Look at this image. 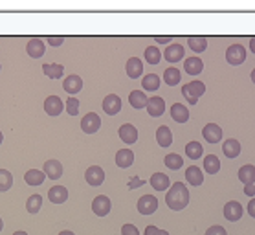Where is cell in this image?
Wrapping results in <instances>:
<instances>
[{"mask_svg":"<svg viewBox=\"0 0 255 235\" xmlns=\"http://www.w3.org/2000/svg\"><path fill=\"white\" fill-rule=\"evenodd\" d=\"M165 204L169 206L173 211H180L184 208H188L189 204V189L186 184L176 182L169 187V191L165 195Z\"/></svg>","mask_w":255,"mask_h":235,"instance_id":"cell-1","label":"cell"},{"mask_svg":"<svg viewBox=\"0 0 255 235\" xmlns=\"http://www.w3.org/2000/svg\"><path fill=\"white\" fill-rule=\"evenodd\" d=\"M206 92V84L202 81H191V83L184 84L182 86V96L189 101V105H196L198 97Z\"/></svg>","mask_w":255,"mask_h":235,"instance_id":"cell-2","label":"cell"},{"mask_svg":"<svg viewBox=\"0 0 255 235\" xmlns=\"http://www.w3.org/2000/svg\"><path fill=\"white\" fill-rule=\"evenodd\" d=\"M226 61L230 65H233V67L243 65L244 61H246V48H244L243 44H231V46H228V50H226Z\"/></svg>","mask_w":255,"mask_h":235,"instance_id":"cell-3","label":"cell"},{"mask_svg":"<svg viewBox=\"0 0 255 235\" xmlns=\"http://www.w3.org/2000/svg\"><path fill=\"white\" fill-rule=\"evenodd\" d=\"M136 208H138L141 215H152L154 211L158 210V199L154 195H143V197H140Z\"/></svg>","mask_w":255,"mask_h":235,"instance_id":"cell-4","label":"cell"},{"mask_svg":"<svg viewBox=\"0 0 255 235\" xmlns=\"http://www.w3.org/2000/svg\"><path fill=\"white\" fill-rule=\"evenodd\" d=\"M112 210V202H110L109 197L105 195H97L96 199L92 200V211L96 213L97 217H107Z\"/></svg>","mask_w":255,"mask_h":235,"instance_id":"cell-5","label":"cell"},{"mask_svg":"<svg viewBox=\"0 0 255 235\" xmlns=\"http://www.w3.org/2000/svg\"><path fill=\"white\" fill-rule=\"evenodd\" d=\"M99 127H101V120H99V116L96 112H88L81 120V129H83L85 134H96L99 131Z\"/></svg>","mask_w":255,"mask_h":235,"instance_id":"cell-6","label":"cell"},{"mask_svg":"<svg viewBox=\"0 0 255 235\" xmlns=\"http://www.w3.org/2000/svg\"><path fill=\"white\" fill-rule=\"evenodd\" d=\"M85 180L90 184V186L97 187L101 186L105 182V171L103 167H99V165H90V167L85 171Z\"/></svg>","mask_w":255,"mask_h":235,"instance_id":"cell-7","label":"cell"},{"mask_svg":"<svg viewBox=\"0 0 255 235\" xmlns=\"http://www.w3.org/2000/svg\"><path fill=\"white\" fill-rule=\"evenodd\" d=\"M243 213H244L243 206H241V202H237V200H230V202L224 206V217L226 221H230V223L241 221Z\"/></svg>","mask_w":255,"mask_h":235,"instance_id":"cell-8","label":"cell"},{"mask_svg":"<svg viewBox=\"0 0 255 235\" xmlns=\"http://www.w3.org/2000/svg\"><path fill=\"white\" fill-rule=\"evenodd\" d=\"M63 90L68 92L70 96H75L77 92L83 90V79H81V76H77V74L68 76V78L63 81Z\"/></svg>","mask_w":255,"mask_h":235,"instance_id":"cell-9","label":"cell"},{"mask_svg":"<svg viewBox=\"0 0 255 235\" xmlns=\"http://www.w3.org/2000/svg\"><path fill=\"white\" fill-rule=\"evenodd\" d=\"M118 134H120V140L127 145L136 144V140H138V129H136L132 123H123V125L120 127Z\"/></svg>","mask_w":255,"mask_h":235,"instance_id":"cell-10","label":"cell"},{"mask_svg":"<svg viewBox=\"0 0 255 235\" xmlns=\"http://www.w3.org/2000/svg\"><path fill=\"white\" fill-rule=\"evenodd\" d=\"M26 52H28V55H30V57H33V59H41V57L44 55V52H46L44 41H43V39H39V37H33V39H30V41H28V44H26Z\"/></svg>","mask_w":255,"mask_h":235,"instance_id":"cell-11","label":"cell"},{"mask_svg":"<svg viewBox=\"0 0 255 235\" xmlns=\"http://www.w3.org/2000/svg\"><path fill=\"white\" fill-rule=\"evenodd\" d=\"M147 112H149V116H152V118H160V116L165 112V101L164 97L160 96H152L147 99Z\"/></svg>","mask_w":255,"mask_h":235,"instance_id":"cell-12","label":"cell"},{"mask_svg":"<svg viewBox=\"0 0 255 235\" xmlns=\"http://www.w3.org/2000/svg\"><path fill=\"white\" fill-rule=\"evenodd\" d=\"M64 109V103L59 96H48L44 99V110L48 116H59Z\"/></svg>","mask_w":255,"mask_h":235,"instance_id":"cell-13","label":"cell"},{"mask_svg":"<svg viewBox=\"0 0 255 235\" xmlns=\"http://www.w3.org/2000/svg\"><path fill=\"white\" fill-rule=\"evenodd\" d=\"M202 136L206 138L207 144H219L220 140H222V129L217 123H207L202 129Z\"/></svg>","mask_w":255,"mask_h":235,"instance_id":"cell-14","label":"cell"},{"mask_svg":"<svg viewBox=\"0 0 255 235\" xmlns=\"http://www.w3.org/2000/svg\"><path fill=\"white\" fill-rule=\"evenodd\" d=\"M43 173L50 180H57L63 176V163L59 160H48V162H44Z\"/></svg>","mask_w":255,"mask_h":235,"instance_id":"cell-15","label":"cell"},{"mask_svg":"<svg viewBox=\"0 0 255 235\" xmlns=\"http://www.w3.org/2000/svg\"><path fill=\"white\" fill-rule=\"evenodd\" d=\"M184 46L182 44H178V42H175V44H169L167 48L164 50V59L169 61V63H178V61L184 59Z\"/></svg>","mask_w":255,"mask_h":235,"instance_id":"cell-16","label":"cell"},{"mask_svg":"<svg viewBox=\"0 0 255 235\" xmlns=\"http://www.w3.org/2000/svg\"><path fill=\"white\" fill-rule=\"evenodd\" d=\"M103 110L109 116H116L120 110H122V99L116 96V94H109V96L103 99Z\"/></svg>","mask_w":255,"mask_h":235,"instance_id":"cell-17","label":"cell"},{"mask_svg":"<svg viewBox=\"0 0 255 235\" xmlns=\"http://www.w3.org/2000/svg\"><path fill=\"white\" fill-rule=\"evenodd\" d=\"M48 199L52 204H63V202H66L68 200V189L63 186H54L50 187L48 191Z\"/></svg>","mask_w":255,"mask_h":235,"instance_id":"cell-18","label":"cell"},{"mask_svg":"<svg viewBox=\"0 0 255 235\" xmlns=\"http://www.w3.org/2000/svg\"><path fill=\"white\" fill-rule=\"evenodd\" d=\"M125 70H127V76L130 79H138L140 76H143V63H141L138 57H130V59L127 61Z\"/></svg>","mask_w":255,"mask_h":235,"instance_id":"cell-19","label":"cell"},{"mask_svg":"<svg viewBox=\"0 0 255 235\" xmlns=\"http://www.w3.org/2000/svg\"><path fill=\"white\" fill-rule=\"evenodd\" d=\"M134 163V153L130 149H120L118 155H116V165L122 169L130 167Z\"/></svg>","mask_w":255,"mask_h":235,"instance_id":"cell-20","label":"cell"},{"mask_svg":"<svg viewBox=\"0 0 255 235\" xmlns=\"http://www.w3.org/2000/svg\"><path fill=\"white\" fill-rule=\"evenodd\" d=\"M149 182H151V186H152V189H154V191H165V189H169V187H171L169 176L164 175V173H154Z\"/></svg>","mask_w":255,"mask_h":235,"instance_id":"cell-21","label":"cell"},{"mask_svg":"<svg viewBox=\"0 0 255 235\" xmlns=\"http://www.w3.org/2000/svg\"><path fill=\"white\" fill-rule=\"evenodd\" d=\"M171 118L176 121V123H186L189 120V109L186 105H180V103H175L171 107Z\"/></svg>","mask_w":255,"mask_h":235,"instance_id":"cell-22","label":"cell"},{"mask_svg":"<svg viewBox=\"0 0 255 235\" xmlns=\"http://www.w3.org/2000/svg\"><path fill=\"white\" fill-rule=\"evenodd\" d=\"M184 68L189 76H198L204 70V63H202L200 57H189V59L184 61Z\"/></svg>","mask_w":255,"mask_h":235,"instance_id":"cell-23","label":"cell"},{"mask_svg":"<svg viewBox=\"0 0 255 235\" xmlns=\"http://www.w3.org/2000/svg\"><path fill=\"white\" fill-rule=\"evenodd\" d=\"M156 142H158L160 147H171L173 144V133H171V129L167 125H162L158 127V131H156Z\"/></svg>","mask_w":255,"mask_h":235,"instance_id":"cell-24","label":"cell"},{"mask_svg":"<svg viewBox=\"0 0 255 235\" xmlns=\"http://www.w3.org/2000/svg\"><path fill=\"white\" fill-rule=\"evenodd\" d=\"M222 153H224V157L228 158H237L239 155H241V144H239L235 138L226 140L224 144H222Z\"/></svg>","mask_w":255,"mask_h":235,"instance_id":"cell-25","label":"cell"},{"mask_svg":"<svg viewBox=\"0 0 255 235\" xmlns=\"http://www.w3.org/2000/svg\"><path fill=\"white\" fill-rule=\"evenodd\" d=\"M186 180H188L191 186H202V182H204L202 169L196 167V165H191V167L186 171Z\"/></svg>","mask_w":255,"mask_h":235,"instance_id":"cell-26","label":"cell"},{"mask_svg":"<svg viewBox=\"0 0 255 235\" xmlns=\"http://www.w3.org/2000/svg\"><path fill=\"white\" fill-rule=\"evenodd\" d=\"M239 180L243 182L244 186H248V184H252V182H255V165H252V163H246V165H243V167L239 169Z\"/></svg>","mask_w":255,"mask_h":235,"instance_id":"cell-27","label":"cell"},{"mask_svg":"<svg viewBox=\"0 0 255 235\" xmlns=\"http://www.w3.org/2000/svg\"><path fill=\"white\" fill-rule=\"evenodd\" d=\"M128 103H130V107L134 109H145L147 107V96L143 90H132L130 92V96H128Z\"/></svg>","mask_w":255,"mask_h":235,"instance_id":"cell-28","label":"cell"},{"mask_svg":"<svg viewBox=\"0 0 255 235\" xmlns=\"http://www.w3.org/2000/svg\"><path fill=\"white\" fill-rule=\"evenodd\" d=\"M44 173L43 171H39V169H30L28 173L24 175V180H26V184L28 186H41V184H44Z\"/></svg>","mask_w":255,"mask_h":235,"instance_id":"cell-29","label":"cell"},{"mask_svg":"<svg viewBox=\"0 0 255 235\" xmlns=\"http://www.w3.org/2000/svg\"><path fill=\"white\" fill-rule=\"evenodd\" d=\"M204 171H206L207 175H217L220 171V160L219 157H215V155H207L204 158Z\"/></svg>","mask_w":255,"mask_h":235,"instance_id":"cell-30","label":"cell"},{"mask_svg":"<svg viewBox=\"0 0 255 235\" xmlns=\"http://www.w3.org/2000/svg\"><path fill=\"white\" fill-rule=\"evenodd\" d=\"M43 72L44 76H48L50 79H61L64 68L59 63H48V65H43Z\"/></svg>","mask_w":255,"mask_h":235,"instance_id":"cell-31","label":"cell"},{"mask_svg":"<svg viewBox=\"0 0 255 235\" xmlns=\"http://www.w3.org/2000/svg\"><path fill=\"white\" fill-rule=\"evenodd\" d=\"M160 83H162V81H160V78L156 76V74H147V76H143V79H141V86L149 92L158 90Z\"/></svg>","mask_w":255,"mask_h":235,"instance_id":"cell-32","label":"cell"},{"mask_svg":"<svg viewBox=\"0 0 255 235\" xmlns=\"http://www.w3.org/2000/svg\"><path fill=\"white\" fill-rule=\"evenodd\" d=\"M180 79H182V76H180V70H178V68H175V67H169L164 72V83L169 84V86H176V84L180 83Z\"/></svg>","mask_w":255,"mask_h":235,"instance_id":"cell-33","label":"cell"},{"mask_svg":"<svg viewBox=\"0 0 255 235\" xmlns=\"http://www.w3.org/2000/svg\"><path fill=\"white\" fill-rule=\"evenodd\" d=\"M43 208V195H31L30 199L26 200V210H28V213H31V215H35V213H39V210Z\"/></svg>","mask_w":255,"mask_h":235,"instance_id":"cell-34","label":"cell"},{"mask_svg":"<svg viewBox=\"0 0 255 235\" xmlns=\"http://www.w3.org/2000/svg\"><path fill=\"white\" fill-rule=\"evenodd\" d=\"M188 44H189V48L193 50V52H196V54H202V52H206V48H207L206 37H198V35L189 37Z\"/></svg>","mask_w":255,"mask_h":235,"instance_id":"cell-35","label":"cell"},{"mask_svg":"<svg viewBox=\"0 0 255 235\" xmlns=\"http://www.w3.org/2000/svg\"><path fill=\"white\" fill-rule=\"evenodd\" d=\"M186 155H188L191 160H198V158L204 155V149H202L200 142H189L186 145Z\"/></svg>","mask_w":255,"mask_h":235,"instance_id":"cell-36","label":"cell"},{"mask_svg":"<svg viewBox=\"0 0 255 235\" xmlns=\"http://www.w3.org/2000/svg\"><path fill=\"white\" fill-rule=\"evenodd\" d=\"M13 186V175L7 169H0V193L9 191Z\"/></svg>","mask_w":255,"mask_h":235,"instance_id":"cell-37","label":"cell"},{"mask_svg":"<svg viewBox=\"0 0 255 235\" xmlns=\"http://www.w3.org/2000/svg\"><path fill=\"white\" fill-rule=\"evenodd\" d=\"M164 163L169 169L176 171V169H180L184 165V160H182V157H180V155H176V153H169V155L164 158Z\"/></svg>","mask_w":255,"mask_h":235,"instance_id":"cell-38","label":"cell"},{"mask_svg":"<svg viewBox=\"0 0 255 235\" xmlns=\"http://www.w3.org/2000/svg\"><path fill=\"white\" fill-rule=\"evenodd\" d=\"M145 61L149 65H158L162 61V52H160L158 46H149L145 50Z\"/></svg>","mask_w":255,"mask_h":235,"instance_id":"cell-39","label":"cell"},{"mask_svg":"<svg viewBox=\"0 0 255 235\" xmlns=\"http://www.w3.org/2000/svg\"><path fill=\"white\" fill-rule=\"evenodd\" d=\"M66 110H68V114H70V116H77V114H79V101H77V99H75L73 96L68 97Z\"/></svg>","mask_w":255,"mask_h":235,"instance_id":"cell-40","label":"cell"},{"mask_svg":"<svg viewBox=\"0 0 255 235\" xmlns=\"http://www.w3.org/2000/svg\"><path fill=\"white\" fill-rule=\"evenodd\" d=\"M122 235H140V232H138V228L134 224H123Z\"/></svg>","mask_w":255,"mask_h":235,"instance_id":"cell-41","label":"cell"},{"mask_svg":"<svg viewBox=\"0 0 255 235\" xmlns=\"http://www.w3.org/2000/svg\"><path fill=\"white\" fill-rule=\"evenodd\" d=\"M206 235H228V232H226L222 226L215 224V226H211V228L206 230Z\"/></svg>","mask_w":255,"mask_h":235,"instance_id":"cell-42","label":"cell"},{"mask_svg":"<svg viewBox=\"0 0 255 235\" xmlns=\"http://www.w3.org/2000/svg\"><path fill=\"white\" fill-rule=\"evenodd\" d=\"M145 235H169V232H165V230H160L158 226H147V228H145Z\"/></svg>","mask_w":255,"mask_h":235,"instance_id":"cell-43","label":"cell"},{"mask_svg":"<svg viewBox=\"0 0 255 235\" xmlns=\"http://www.w3.org/2000/svg\"><path fill=\"white\" fill-rule=\"evenodd\" d=\"M46 41H48L50 46H55V48H59V46H61L63 42H64V37H55V35H50L48 39H46Z\"/></svg>","mask_w":255,"mask_h":235,"instance_id":"cell-44","label":"cell"},{"mask_svg":"<svg viewBox=\"0 0 255 235\" xmlns=\"http://www.w3.org/2000/svg\"><path fill=\"white\" fill-rule=\"evenodd\" d=\"M244 195H246V197H255V182L244 186Z\"/></svg>","mask_w":255,"mask_h":235,"instance_id":"cell-45","label":"cell"},{"mask_svg":"<svg viewBox=\"0 0 255 235\" xmlns=\"http://www.w3.org/2000/svg\"><path fill=\"white\" fill-rule=\"evenodd\" d=\"M248 213H250V217H254V219H255V199L250 200V204H248Z\"/></svg>","mask_w":255,"mask_h":235,"instance_id":"cell-46","label":"cell"},{"mask_svg":"<svg viewBox=\"0 0 255 235\" xmlns=\"http://www.w3.org/2000/svg\"><path fill=\"white\" fill-rule=\"evenodd\" d=\"M154 41L158 42V44H167V42H171L173 39H171V37H154Z\"/></svg>","mask_w":255,"mask_h":235,"instance_id":"cell-47","label":"cell"},{"mask_svg":"<svg viewBox=\"0 0 255 235\" xmlns=\"http://www.w3.org/2000/svg\"><path fill=\"white\" fill-rule=\"evenodd\" d=\"M250 52H252V54H255V37H252V39H250Z\"/></svg>","mask_w":255,"mask_h":235,"instance_id":"cell-48","label":"cell"},{"mask_svg":"<svg viewBox=\"0 0 255 235\" xmlns=\"http://www.w3.org/2000/svg\"><path fill=\"white\" fill-rule=\"evenodd\" d=\"M141 184H143L141 180H132L130 184H128V187H136V186H141Z\"/></svg>","mask_w":255,"mask_h":235,"instance_id":"cell-49","label":"cell"},{"mask_svg":"<svg viewBox=\"0 0 255 235\" xmlns=\"http://www.w3.org/2000/svg\"><path fill=\"white\" fill-rule=\"evenodd\" d=\"M59 235H75L73 232H68V230H64V232H59Z\"/></svg>","mask_w":255,"mask_h":235,"instance_id":"cell-50","label":"cell"},{"mask_svg":"<svg viewBox=\"0 0 255 235\" xmlns=\"http://www.w3.org/2000/svg\"><path fill=\"white\" fill-rule=\"evenodd\" d=\"M250 76H252V81H254V83H255V68H254V70H252V74H250Z\"/></svg>","mask_w":255,"mask_h":235,"instance_id":"cell-51","label":"cell"},{"mask_svg":"<svg viewBox=\"0 0 255 235\" xmlns=\"http://www.w3.org/2000/svg\"><path fill=\"white\" fill-rule=\"evenodd\" d=\"M11 235H28L26 232H15V234H11Z\"/></svg>","mask_w":255,"mask_h":235,"instance_id":"cell-52","label":"cell"},{"mask_svg":"<svg viewBox=\"0 0 255 235\" xmlns=\"http://www.w3.org/2000/svg\"><path fill=\"white\" fill-rule=\"evenodd\" d=\"M2 230H4V221L0 219V232H2Z\"/></svg>","mask_w":255,"mask_h":235,"instance_id":"cell-53","label":"cell"},{"mask_svg":"<svg viewBox=\"0 0 255 235\" xmlns=\"http://www.w3.org/2000/svg\"><path fill=\"white\" fill-rule=\"evenodd\" d=\"M4 142V134H2V131H0V144Z\"/></svg>","mask_w":255,"mask_h":235,"instance_id":"cell-54","label":"cell"},{"mask_svg":"<svg viewBox=\"0 0 255 235\" xmlns=\"http://www.w3.org/2000/svg\"><path fill=\"white\" fill-rule=\"evenodd\" d=\"M0 70H2V67H0Z\"/></svg>","mask_w":255,"mask_h":235,"instance_id":"cell-55","label":"cell"}]
</instances>
